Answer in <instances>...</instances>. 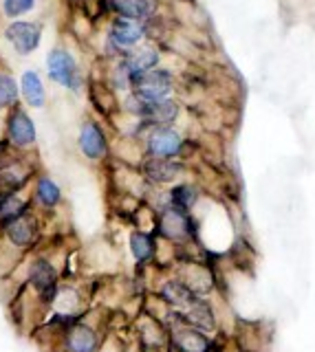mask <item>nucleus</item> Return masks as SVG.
I'll use <instances>...</instances> for the list:
<instances>
[{"label": "nucleus", "instance_id": "obj_1", "mask_svg": "<svg viewBox=\"0 0 315 352\" xmlns=\"http://www.w3.org/2000/svg\"><path fill=\"white\" fill-rule=\"evenodd\" d=\"M42 236H45L42 214L38 209H31V212L20 216L12 225L0 231V247H5L7 251H14L16 258L20 260L25 253H29L31 249H36L40 245ZM7 251H3V253H7Z\"/></svg>", "mask_w": 315, "mask_h": 352}, {"label": "nucleus", "instance_id": "obj_2", "mask_svg": "<svg viewBox=\"0 0 315 352\" xmlns=\"http://www.w3.org/2000/svg\"><path fill=\"white\" fill-rule=\"evenodd\" d=\"M27 286L36 293L42 306H53L62 289L60 269L45 253H34L27 264Z\"/></svg>", "mask_w": 315, "mask_h": 352}, {"label": "nucleus", "instance_id": "obj_3", "mask_svg": "<svg viewBox=\"0 0 315 352\" xmlns=\"http://www.w3.org/2000/svg\"><path fill=\"white\" fill-rule=\"evenodd\" d=\"M47 75L53 84H58L64 91L80 93L84 88V75L80 71V64L75 55L64 47H53L47 53Z\"/></svg>", "mask_w": 315, "mask_h": 352}, {"label": "nucleus", "instance_id": "obj_4", "mask_svg": "<svg viewBox=\"0 0 315 352\" xmlns=\"http://www.w3.org/2000/svg\"><path fill=\"white\" fill-rule=\"evenodd\" d=\"M5 141L18 154H31L38 146L36 121L23 106H14L5 117Z\"/></svg>", "mask_w": 315, "mask_h": 352}, {"label": "nucleus", "instance_id": "obj_5", "mask_svg": "<svg viewBox=\"0 0 315 352\" xmlns=\"http://www.w3.org/2000/svg\"><path fill=\"white\" fill-rule=\"evenodd\" d=\"M172 88H175V77L159 66L133 77V84H130V91L141 102H164V99H170Z\"/></svg>", "mask_w": 315, "mask_h": 352}, {"label": "nucleus", "instance_id": "obj_6", "mask_svg": "<svg viewBox=\"0 0 315 352\" xmlns=\"http://www.w3.org/2000/svg\"><path fill=\"white\" fill-rule=\"evenodd\" d=\"M157 234L170 242H186L197 234L194 218L188 212H181L177 207H164L157 218Z\"/></svg>", "mask_w": 315, "mask_h": 352}, {"label": "nucleus", "instance_id": "obj_7", "mask_svg": "<svg viewBox=\"0 0 315 352\" xmlns=\"http://www.w3.org/2000/svg\"><path fill=\"white\" fill-rule=\"evenodd\" d=\"M5 40L9 47L14 49V53L27 55L36 53L42 44V25L40 22H31V20H12L5 27Z\"/></svg>", "mask_w": 315, "mask_h": 352}, {"label": "nucleus", "instance_id": "obj_8", "mask_svg": "<svg viewBox=\"0 0 315 352\" xmlns=\"http://www.w3.org/2000/svg\"><path fill=\"white\" fill-rule=\"evenodd\" d=\"M186 141L172 126L150 128L146 137V152L150 159H177L183 154Z\"/></svg>", "mask_w": 315, "mask_h": 352}, {"label": "nucleus", "instance_id": "obj_9", "mask_svg": "<svg viewBox=\"0 0 315 352\" xmlns=\"http://www.w3.org/2000/svg\"><path fill=\"white\" fill-rule=\"evenodd\" d=\"M78 150L80 154L91 163H102L108 157V137L104 128L97 124L95 119L82 121V126L78 130Z\"/></svg>", "mask_w": 315, "mask_h": 352}, {"label": "nucleus", "instance_id": "obj_10", "mask_svg": "<svg viewBox=\"0 0 315 352\" xmlns=\"http://www.w3.org/2000/svg\"><path fill=\"white\" fill-rule=\"evenodd\" d=\"M29 196L34 209L40 214H53L58 212L64 203V192L58 181H53L49 174H36L34 183L29 187Z\"/></svg>", "mask_w": 315, "mask_h": 352}, {"label": "nucleus", "instance_id": "obj_11", "mask_svg": "<svg viewBox=\"0 0 315 352\" xmlns=\"http://www.w3.org/2000/svg\"><path fill=\"white\" fill-rule=\"evenodd\" d=\"M60 341L64 352H100L102 346L100 333L84 319H78L73 326H69Z\"/></svg>", "mask_w": 315, "mask_h": 352}, {"label": "nucleus", "instance_id": "obj_12", "mask_svg": "<svg viewBox=\"0 0 315 352\" xmlns=\"http://www.w3.org/2000/svg\"><path fill=\"white\" fill-rule=\"evenodd\" d=\"M141 172H144V179L152 185H172L183 176L186 165L177 159H146L141 165Z\"/></svg>", "mask_w": 315, "mask_h": 352}, {"label": "nucleus", "instance_id": "obj_13", "mask_svg": "<svg viewBox=\"0 0 315 352\" xmlns=\"http://www.w3.org/2000/svg\"><path fill=\"white\" fill-rule=\"evenodd\" d=\"M20 97L25 99V104L34 110H42L47 108V102H49V95H47V86H45V80H42V75L34 69H27L23 75H20Z\"/></svg>", "mask_w": 315, "mask_h": 352}, {"label": "nucleus", "instance_id": "obj_14", "mask_svg": "<svg viewBox=\"0 0 315 352\" xmlns=\"http://www.w3.org/2000/svg\"><path fill=\"white\" fill-rule=\"evenodd\" d=\"M31 209H34V203H31L29 190L3 194L0 196V231L12 225L14 220H18L20 216L31 212Z\"/></svg>", "mask_w": 315, "mask_h": 352}, {"label": "nucleus", "instance_id": "obj_15", "mask_svg": "<svg viewBox=\"0 0 315 352\" xmlns=\"http://www.w3.org/2000/svg\"><path fill=\"white\" fill-rule=\"evenodd\" d=\"M144 25L128 18H115L111 25V42L117 49H133L144 40Z\"/></svg>", "mask_w": 315, "mask_h": 352}, {"label": "nucleus", "instance_id": "obj_16", "mask_svg": "<svg viewBox=\"0 0 315 352\" xmlns=\"http://www.w3.org/2000/svg\"><path fill=\"white\" fill-rule=\"evenodd\" d=\"M172 346H175L177 352H208L210 350V339L205 333L197 328H190L186 324H179L175 330H172Z\"/></svg>", "mask_w": 315, "mask_h": 352}, {"label": "nucleus", "instance_id": "obj_17", "mask_svg": "<svg viewBox=\"0 0 315 352\" xmlns=\"http://www.w3.org/2000/svg\"><path fill=\"white\" fill-rule=\"evenodd\" d=\"M106 3L119 18H128L135 22L148 20L157 9L155 0H106Z\"/></svg>", "mask_w": 315, "mask_h": 352}, {"label": "nucleus", "instance_id": "obj_18", "mask_svg": "<svg viewBox=\"0 0 315 352\" xmlns=\"http://www.w3.org/2000/svg\"><path fill=\"white\" fill-rule=\"evenodd\" d=\"M161 300L170 308H175L177 313H183L199 300V295H194L181 280H170L161 286Z\"/></svg>", "mask_w": 315, "mask_h": 352}, {"label": "nucleus", "instance_id": "obj_19", "mask_svg": "<svg viewBox=\"0 0 315 352\" xmlns=\"http://www.w3.org/2000/svg\"><path fill=\"white\" fill-rule=\"evenodd\" d=\"M128 245H130V253H133L137 264H146L157 256V238L152 236L150 231H144V229L133 231Z\"/></svg>", "mask_w": 315, "mask_h": 352}, {"label": "nucleus", "instance_id": "obj_20", "mask_svg": "<svg viewBox=\"0 0 315 352\" xmlns=\"http://www.w3.org/2000/svg\"><path fill=\"white\" fill-rule=\"evenodd\" d=\"M199 198H201V192L194 183H177V185H172L168 192V205L190 214L192 209L197 207Z\"/></svg>", "mask_w": 315, "mask_h": 352}, {"label": "nucleus", "instance_id": "obj_21", "mask_svg": "<svg viewBox=\"0 0 315 352\" xmlns=\"http://www.w3.org/2000/svg\"><path fill=\"white\" fill-rule=\"evenodd\" d=\"M124 64L130 73V77H137L146 71H152L159 66V53L155 49H139L135 53H130L124 58ZM133 84V82H130Z\"/></svg>", "mask_w": 315, "mask_h": 352}, {"label": "nucleus", "instance_id": "obj_22", "mask_svg": "<svg viewBox=\"0 0 315 352\" xmlns=\"http://www.w3.org/2000/svg\"><path fill=\"white\" fill-rule=\"evenodd\" d=\"M20 104V86L16 77L7 71H0V113H9Z\"/></svg>", "mask_w": 315, "mask_h": 352}, {"label": "nucleus", "instance_id": "obj_23", "mask_svg": "<svg viewBox=\"0 0 315 352\" xmlns=\"http://www.w3.org/2000/svg\"><path fill=\"white\" fill-rule=\"evenodd\" d=\"M34 7L36 0H3V14L9 20H20L29 11H34Z\"/></svg>", "mask_w": 315, "mask_h": 352}, {"label": "nucleus", "instance_id": "obj_24", "mask_svg": "<svg viewBox=\"0 0 315 352\" xmlns=\"http://www.w3.org/2000/svg\"><path fill=\"white\" fill-rule=\"evenodd\" d=\"M69 3H73V5H82V3H86V0H69Z\"/></svg>", "mask_w": 315, "mask_h": 352}]
</instances>
